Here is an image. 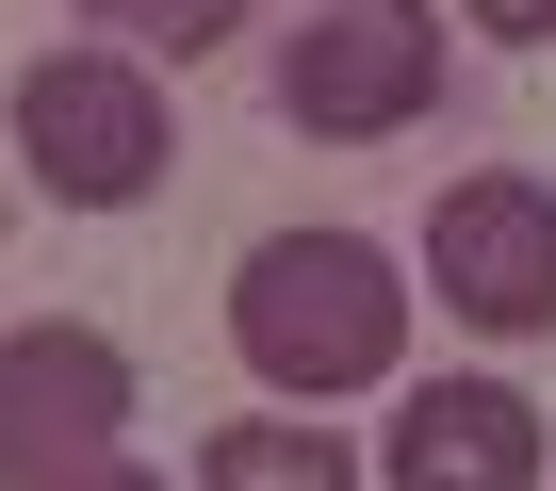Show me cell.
<instances>
[{
  "mask_svg": "<svg viewBox=\"0 0 556 491\" xmlns=\"http://www.w3.org/2000/svg\"><path fill=\"white\" fill-rule=\"evenodd\" d=\"M278 115L312 148H393L442 115V0H328L278 50Z\"/></svg>",
  "mask_w": 556,
  "mask_h": 491,
  "instance_id": "3",
  "label": "cell"
},
{
  "mask_svg": "<svg viewBox=\"0 0 556 491\" xmlns=\"http://www.w3.org/2000/svg\"><path fill=\"white\" fill-rule=\"evenodd\" d=\"M377 491H540V393H507V377H409V410L377 442Z\"/></svg>",
  "mask_w": 556,
  "mask_h": 491,
  "instance_id": "6",
  "label": "cell"
},
{
  "mask_svg": "<svg viewBox=\"0 0 556 491\" xmlns=\"http://www.w3.org/2000/svg\"><path fill=\"white\" fill-rule=\"evenodd\" d=\"M0 213H17V180H0Z\"/></svg>",
  "mask_w": 556,
  "mask_h": 491,
  "instance_id": "11",
  "label": "cell"
},
{
  "mask_svg": "<svg viewBox=\"0 0 556 491\" xmlns=\"http://www.w3.org/2000/svg\"><path fill=\"white\" fill-rule=\"evenodd\" d=\"M131 426V344L115 328H0V491H50L83 458H115Z\"/></svg>",
  "mask_w": 556,
  "mask_h": 491,
  "instance_id": "5",
  "label": "cell"
},
{
  "mask_svg": "<svg viewBox=\"0 0 556 491\" xmlns=\"http://www.w3.org/2000/svg\"><path fill=\"white\" fill-rule=\"evenodd\" d=\"M83 17H99L115 50H180V66H197V50L245 34V0H83Z\"/></svg>",
  "mask_w": 556,
  "mask_h": 491,
  "instance_id": "8",
  "label": "cell"
},
{
  "mask_svg": "<svg viewBox=\"0 0 556 491\" xmlns=\"http://www.w3.org/2000/svg\"><path fill=\"white\" fill-rule=\"evenodd\" d=\"M50 491H164L148 458H83V475H50Z\"/></svg>",
  "mask_w": 556,
  "mask_h": 491,
  "instance_id": "10",
  "label": "cell"
},
{
  "mask_svg": "<svg viewBox=\"0 0 556 491\" xmlns=\"http://www.w3.org/2000/svg\"><path fill=\"white\" fill-rule=\"evenodd\" d=\"M229 344H245L262 393H295V410L377 393L409 361V279H393L377 229H262L245 279H229Z\"/></svg>",
  "mask_w": 556,
  "mask_h": 491,
  "instance_id": "1",
  "label": "cell"
},
{
  "mask_svg": "<svg viewBox=\"0 0 556 491\" xmlns=\"http://www.w3.org/2000/svg\"><path fill=\"white\" fill-rule=\"evenodd\" d=\"M164 83H148V50H34L17 66V164L66 197V213H131V197H164Z\"/></svg>",
  "mask_w": 556,
  "mask_h": 491,
  "instance_id": "2",
  "label": "cell"
},
{
  "mask_svg": "<svg viewBox=\"0 0 556 491\" xmlns=\"http://www.w3.org/2000/svg\"><path fill=\"white\" fill-rule=\"evenodd\" d=\"M197 491H377L328 426H295V410H245V426H213L197 442Z\"/></svg>",
  "mask_w": 556,
  "mask_h": 491,
  "instance_id": "7",
  "label": "cell"
},
{
  "mask_svg": "<svg viewBox=\"0 0 556 491\" xmlns=\"http://www.w3.org/2000/svg\"><path fill=\"white\" fill-rule=\"evenodd\" d=\"M458 17H475L491 50H540V34H556V0H458Z\"/></svg>",
  "mask_w": 556,
  "mask_h": 491,
  "instance_id": "9",
  "label": "cell"
},
{
  "mask_svg": "<svg viewBox=\"0 0 556 491\" xmlns=\"http://www.w3.org/2000/svg\"><path fill=\"white\" fill-rule=\"evenodd\" d=\"M426 279H442L458 328L540 344V328H556V180H523V164L442 180V213H426Z\"/></svg>",
  "mask_w": 556,
  "mask_h": 491,
  "instance_id": "4",
  "label": "cell"
}]
</instances>
